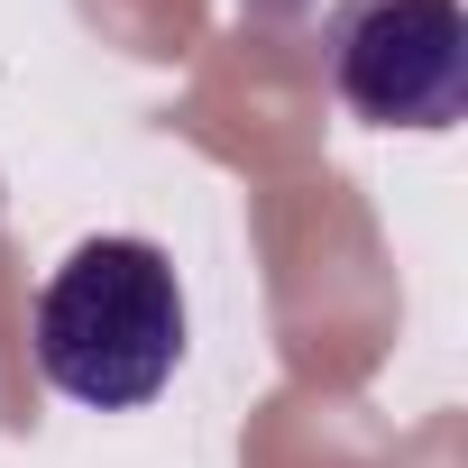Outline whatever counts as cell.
<instances>
[{
  "label": "cell",
  "mask_w": 468,
  "mask_h": 468,
  "mask_svg": "<svg viewBox=\"0 0 468 468\" xmlns=\"http://www.w3.org/2000/svg\"><path fill=\"white\" fill-rule=\"evenodd\" d=\"M28 349L37 377L92 413H129L156 404L184 367V285L175 258L156 239H83L65 249V267L37 285L28 313Z\"/></svg>",
  "instance_id": "6da1fadb"
},
{
  "label": "cell",
  "mask_w": 468,
  "mask_h": 468,
  "mask_svg": "<svg viewBox=\"0 0 468 468\" xmlns=\"http://www.w3.org/2000/svg\"><path fill=\"white\" fill-rule=\"evenodd\" d=\"M331 92L367 129H459L468 10L459 0H349L331 19Z\"/></svg>",
  "instance_id": "7a4b0ae2"
}]
</instances>
